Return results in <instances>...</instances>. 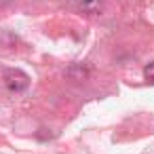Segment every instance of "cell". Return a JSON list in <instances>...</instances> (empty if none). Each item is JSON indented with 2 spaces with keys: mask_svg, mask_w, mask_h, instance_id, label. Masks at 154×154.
Returning a JSON list of instances; mask_svg holds the SVG:
<instances>
[{
  "mask_svg": "<svg viewBox=\"0 0 154 154\" xmlns=\"http://www.w3.org/2000/svg\"><path fill=\"white\" fill-rule=\"evenodd\" d=\"M2 80H5V85H7V89L13 91V93H21V91H26L28 85H30L28 74L21 72V70H7L5 76H2Z\"/></svg>",
  "mask_w": 154,
  "mask_h": 154,
  "instance_id": "6da1fadb",
  "label": "cell"
},
{
  "mask_svg": "<svg viewBox=\"0 0 154 154\" xmlns=\"http://www.w3.org/2000/svg\"><path fill=\"white\" fill-rule=\"evenodd\" d=\"M72 7L85 15H101L106 9L103 0H72Z\"/></svg>",
  "mask_w": 154,
  "mask_h": 154,
  "instance_id": "7a4b0ae2",
  "label": "cell"
},
{
  "mask_svg": "<svg viewBox=\"0 0 154 154\" xmlns=\"http://www.w3.org/2000/svg\"><path fill=\"white\" fill-rule=\"evenodd\" d=\"M143 76H146V80H148L150 85H154V61L143 68Z\"/></svg>",
  "mask_w": 154,
  "mask_h": 154,
  "instance_id": "3957f363",
  "label": "cell"
}]
</instances>
